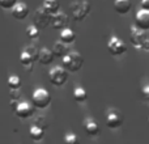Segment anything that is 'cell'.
<instances>
[{
    "instance_id": "19",
    "label": "cell",
    "mask_w": 149,
    "mask_h": 144,
    "mask_svg": "<svg viewBox=\"0 0 149 144\" xmlns=\"http://www.w3.org/2000/svg\"><path fill=\"white\" fill-rule=\"evenodd\" d=\"M29 135H30V139H33L34 142H39L45 136V130L36 126V124H33L30 127V130H29Z\"/></svg>"
},
{
    "instance_id": "11",
    "label": "cell",
    "mask_w": 149,
    "mask_h": 144,
    "mask_svg": "<svg viewBox=\"0 0 149 144\" xmlns=\"http://www.w3.org/2000/svg\"><path fill=\"white\" fill-rule=\"evenodd\" d=\"M135 26L141 30H149V10L140 9L135 16Z\"/></svg>"
},
{
    "instance_id": "28",
    "label": "cell",
    "mask_w": 149,
    "mask_h": 144,
    "mask_svg": "<svg viewBox=\"0 0 149 144\" xmlns=\"http://www.w3.org/2000/svg\"><path fill=\"white\" fill-rule=\"evenodd\" d=\"M20 97H21L20 89H10V100H17V101H20Z\"/></svg>"
},
{
    "instance_id": "24",
    "label": "cell",
    "mask_w": 149,
    "mask_h": 144,
    "mask_svg": "<svg viewBox=\"0 0 149 144\" xmlns=\"http://www.w3.org/2000/svg\"><path fill=\"white\" fill-rule=\"evenodd\" d=\"M64 144H80V139L77 138L76 134L73 132H68L64 136Z\"/></svg>"
},
{
    "instance_id": "16",
    "label": "cell",
    "mask_w": 149,
    "mask_h": 144,
    "mask_svg": "<svg viewBox=\"0 0 149 144\" xmlns=\"http://www.w3.org/2000/svg\"><path fill=\"white\" fill-rule=\"evenodd\" d=\"M52 52H54L55 58H64L65 55L70 52V49H68V45L63 43L62 41H58L54 43V46H52Z\"/></svg>"
},
{
    "instance_id": "30",
    "label": "cell",
    "mask_w": 149,
    "mask_h": 144,
    "mask_svg": "<svg viewBox=\"0 0 149 144\" xmlns=\"http://www.w3.org/2000/svg\"><path fill=\"white\" fill-rule=\"evenodd\" d=\"M140 8L145 10H149V0H141L140 1Z\"/></svg>"
},
{
    "instance_id": "22",
    "label": "cell",
    "mask_w": 149,
    "mask_h": 144,
    "mask_svg": "<svg viewBox=\"0 0 149 144\" xmlns=\"http://www.w3.org/2000/svg\"><path fill=\"white\" fill-rule=\"evenodd\" d=\"M24 51H25L26 54L34 60V62H38L39 49H37V47H34V46H26L25 49H24Z\"/></svg>"
},
{
    "instance_id": "17",
    "label": "cell",
    "mask_w": 149,
    "mask_h": 144,
    "mask_svg": "<svg viewBox=\"0 0 149 144\" xmlns=\"http://www.w3.org/2000/svg\"><path fill=\"white\" fill-rule=\"evenodd\" d=\"M42 8L46 10L47 13L50 15H55L60 10V4H59V0H43L42 3Z\"/></svg>"
},
{
    "instance_id": "31",
    "label": "cell",
    "mask_w": 149,
    "mask_h": 144,
    "mask_svg": "<svg viewBox=\"0 0 149 144\" xmlns=\"http://www.w3.org/2000/svg\"><path fill=\"white\" fill-rule=\"evenodd\" d=\"M140 50H143V51H147V52H149V37L147 39L144 41V43L141 45V49Z\"/></svg>"
},
{
    "instance_id": "1",
    "label": "cell",
    "mask_w": 149,
    "mask_h": 144,
    "mask_svg": "<svg viewBox=\"0 0 149 144\" xmlns=\"http://www.w3.org/2000/svg\"><path fill=\"white\" fill-rule=\"evenodd\" d=\"M92 5L86 0H74L70 4V12H71V18L76 22L84 21L86 16L90 13Z\"/></svg>"
},
{
    "instance_id": "4",
    "label": "cell",
    "mask_w": 149,
    "mask_h": 144,
    "mask_svg": "<svg viewBox=\"0 0 149 144\" xmlns=\"http://www.w3.org/2000/svg\"><path fill=\"white\" fill-rule=\"evenodd\" d=\"M49 77H50V81H51L52 85L55 87H62L67 82L68 80V71L65 70L64 67H60V66H55L52 67L49 72Z\"/></svg>"
},
{
    "instance_id": "25",
    "label": "cell",
    "mask_w": 149,
    "mask_h": 144,
    "mask_svg": "<svg viewBox=\"0 0 149 144\" xmlns=\"http://www.w3.org/2000/svg\"><path fill=\"white\" fill-rule=\"evenodd\" d=\"M33 124H36V126L41 127V129H43V130H46V129H47V126H49V123H47V119L45 118L43 115H38V117H36V118H34Z\"/></svg>"
},
{
    "instance_id": "9",
    "label": "cell",
    "mask_w": 149,
    "mask_h": 144,
    "mask_svg": "<svg viewBox=\"0 0 149 144\" xmlns=\"http://www.w3.org/2000/svg\"><path fill=\"white\" fill-rule=\"evenodd\" d=\"M34 110H36V108H34L33 103L28 102V101H20L18 105H17V108H16L13 111H15V114L18 117V118L26 119V118L33 117Z\"/></svg>"
},
{
    "instance_id": "8",
    "label": "cell",
    "mask_w": 149,
    "mask_h": 144,
    "mask_svg": "<svg viewBox=\"0 0 149 144\" xmlns=\"http://www.w3.org/2000/svg\"><path fill=\"white\" fill-rule=\"evenodd\" d=\"M70 16L64 12H58L55 15L51 16V28L55 30H63V29L68 28V24H70Z\"/></svg>"
},
{
    "instance_id": "15",
    "label": "cell",
    "mask_w": 149,
    "mask_h": 144,
    "mask_svg": "<svg viewBox=\"0 0 149 144\" xmlns=\"http://www.w3.org/2000/svg\"><path fill=\"white\" fill-rule=\"evenodd\" d=\"M132 3L130 0H115L114 1V9L119 15H127L131 12Z\"/></svg>"
},
{
    "instance_id": "33",
    "label": "cell",
    "mask_w": 149,
    "mask_h": 144,
    "mask_svg": "<svg viewBox=\"0 0 149 144\" xmlns=\"http://www.w3.org/2000/svg\"><path fill=\"white\" fill-rule=\"evenodd\" d=\"M148 124H149V118H148Z\"/></svg>"
},
{
    "instance_id": "3",
    "label": "cell",
    "mask_w": 149,
    "mask_h": 144,
    "mask_svg": "<svg viewBox=\"0 0 149 144\" xmlns=\"http://www.w3.org/2000/svg\"><path fill=\"white\" fill-rule=\"evenodd\" d=\"M31 103L37 109H46L51 103V94L45 88H37L31 94Z\"/></svg>"
},
{
    "instance_id": "18",
    "label": "cell",
    "mask_w": 149,
    "mask_h": 144,
    "mask_svg": "<svg viewBox=\"0 0 149 144\" xmlns=\"http://www.w3.org/2000/svg\"><path fill=\"white\" fill-rule=\"evenodd\" d=\"M60 41L65 45H71L76 41V33L70 28H65L60 30Z\"/></svg>"
},
{
    "instance_id": "2",
    "label": "cell",
    "mask_w": 149,
    "mask_h": 144,
    "mask_svg": "<svg viewBox=\"0 0 149 144\" xmlns=\"http://www.w3.org/2000/svg\"><path fill=\"white\" fill-rule=\"evenodd\" d=\"M62 64L68 72H77L81 70L82 64H84V58L80 52L70 51L62 59Z\"/></svg>"
},
{
    "instance_id": "29",
    "label": "cell",
    "mask_w": 149,
    "mask_h": 144,
    "mask_svg": "<svg viewBox=\"0 0 149 144\" xmlns=\"http://www.w3.org/2000/svg\"><path fill=\"white\" fill-rule=\"evenodd\" d=\"M141 97L144 98L145 101H149V85H147V87L143 88V90H141Z\"/></svg>"
},
{
    "instance_id": "26",
    "label": "cell",
    "mask_w": 149,
    "mask_h": 144,
    "mask_svg": "<svg viewBox=\"0 0 149 144\" xmlns=\"http://www.w3.org/2000/svg\"><path fill=\"white\" fill-rule=\"evenodd\" d=\"M20 63L24 66V67H25V66L33 64V63H34V60L31 59V58L29 57V55L26 54L25 51H22V52H21V54H20Z\"/></svg>"
},
{
    "instance_id": "32",
    "label": "cell",
    "mask_w": 149,
    "mask_h": 144,
    "mask_svg": "<svg viewBox=\"0 0 149 144\" xmlns=\"http://www.w3.org/2000/svg\"><path fill=\"white\" fill-rule=\"evenodd\" d=\"M24 68H25V70H26V71H28V72H31V71H33V64H29V66H25V67H24Z\"/></svg>"
},
{
    "instance_id": "10",
    "label": "cell",
    "mask_w": 149,
    "mask_h": 144,
    "mask_svg": "<svg viewBox=\"0 0 149 144\" xmlns=\"http://www.w3.org/2000/svg\"><path fill=\"white\" fill-rule=\"evenodd\" d=\"M148 38L145 30H141V29H137L136 26H132L131 31H130V41H131L132 46L135 49L140 50L141 49V45L144 43V41Z\"/></svg>"
},
{
    "instance_id": "12",
    "label": "cell",
    "mask_w": 149,
    "mask_h": 144,
    "mask_svg": "<svg viewBox=\"0 0 149 144\" xmlns=\"http://www.w3.org/2000/svg\"><path fill=\"white\" fill-rule=\"evenodd\" d=\"M10 15H12V17L15 18V20H24V18H26L29 16L28 4L22 3V1L17 3V4L10 9Z\"/></svg>"
},
{
    "instance_id": "5",
    "label": "cell",
    "mask_w": 149,
    "mask_h": 144,
    "mask_svg": "<svg viewBox=\"0 0 149 144\" xmlns=\"http://www.w3.org/2000/svg\"><path fill=\"white\" fill-rule=\"evenodd\" d=\"M105 121H106V126H107L109 129L115 130V129H119V127L123 124L124 117L120 110H118V109H115V108H111L106 111Z\"/></svg>"
},
{
    "instance_id": "13",
    "label": "cell",
    "mask_w": 149,
    "mask_h": 144,
    "mask_svg": "<svg viewBox=\"0 0 149 144\" xmlns=\"http://www.w3.org/2000/svg\"><path fill=\"white\" fill-rule=\"evenodd\" d=\"M84 131L86 132L89 136H97L100 134V124L94 121L93 118H85L84 119Z\"/></svg>"
},
{
    "instance_id": "6",
    "label": "cell",
    "mask_w": 149,
    "mask_h": 144,
    "mask_svg": "<svg viewBox=\"0 0 149 144\" xmlns=\"http://www.w3.org/2000/svg\"><path fill=\"white\" fill-rule=\"evenodd\" d=\"M107 50L113 57H119V55H123L127 51V45L119 37L111 36L107 41Z\"/></svg>"
},
{
    "instance_id": "7",
    "label": "cell",
    "mask_w": 149,
    "mask_h": 144,
    "mask_svg": "<svg viewBox=\"0 0 149 144\" xmlns=\"http://www.w3.org/2000/svg\"><path fill=\"white\" fill-rule=\"evenodd\" d=\"M51 24V15L47 13L42 7H39L36 10L33 17V25H36L39 30H43Z\"/></svg>"
},
{
    "instance_id": "21",
    "label": "cell",
    "mask_w": 149,
    "mask_h": 144,
    "mask_svg": "<svg viewBox=\"0 0 149 144\" xmlns=\"http://www.w3.org/2000/svg\"><path fill=\"white\" fill-rule=\"evenodd\" d=\"M8 87L10 89H20L21 88V79L17 76V75H10L8 77Z\"/></svg>"
},
{
    "instance_id": "20",
    "label": "cell",
    "mask_w": 149,
    "mask_h": 144,
    "mask_svg": "<svg viewBox=\"0 0 149 144\" xmlns=\"http://www.w3.org/2000/svg\"><path fill=\"white\" fill-rule=\"evenodd\" d=\"M73 98L76 102H85L88 100V93L82 87H76L73 89Z\"/></svg>"
},
{
    "instance_id": "27",
    "label": "cell",
    "mask_w": 149,
    "mask_h": 144,
    "mask_svg": "<svg viewBox=\"0 0 149 144\" xmlns=\"http://www.w3.org/2000/svg\"><path fill=\"white\" fill-rule=\"evenodd\" d=\"M17 3V0H0V7L3 9H12Z\"/></svg>"
},
{
    "instance_id": "23",
    "label": "cell",
    "mask_w": 149,
    "mask_h": 144,
    "mask_svg": "<svg viewBox=\"0 0 149 144\" xmlns=\"http://www.w3.org/2000/svg\"><path fill=\"white\" fill-rule=\"evenodd\" d=\"M39 33H41V30H39L36 25H29L28 28H26V36L30 39H37L39 37Z\"/></svg>"
},
{
    "instance_id": "14",
    "label": "cell",
    "mask_w": 149,
    "mask_h": 144,
    "mask_svg": "<svg viewBox=\"0 0 149 144\" xmlns=\"http://www.w3.org/2000/svg\"><path fill=\"white\" fill-rule=\"evenodd\" d=\"M54 59H55V55L51 49H49V47H42V49H39L38 62L41 63V64L49 66L54 62Z\"/></svg>"
}]
</instances>
